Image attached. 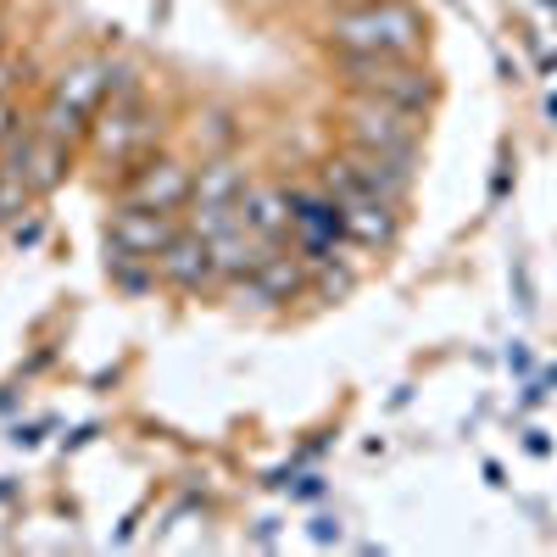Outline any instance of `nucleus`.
Returning a JSON list of instances; mask_svg holds the SVG:
<instances>
[{
    "instance_id": "nucleus-1",
    "label": "nucleus",
    "mask_w": 557,
    "mask_h": 557,
    "mask_svg": "<svg viewBox=\"0 0 557 557\" xmlns=\"http://www.w3.org/2000/svg\"><path fill=\"white\" fill-rule=\"evenodd\" d=\"M312 39L323 57H424L430 12L418 0H368L346 12H318Z\"/></svg>"
},
{
    "instance_id": "nucleus-2",
    "label": "nucleus",
    "mask_w": 557,
    "mask_h": 557,
    "mask_svg": "<svg viewBox=\"0 0 557 557\" xmlns=\"http://www.w3.org/2000/svg\"><path fill=\"white\" fill-rule=\"evenodd\" d=\"M330 73L341 96H374L424 117L441 107V73L424 57H330Z\"/></svg>"
},
{
    "instance_id": "nucleus-3",
    "label": "nucleus",
    "mask_w": 557,
    "mask_h": 557,
    "mask_svg": "<svg viewBox=\"0 0 557 557\" xmlns=\"http://www.w3.org/2000/svg\"><path fill=\"white\" fill-rule=\"evenodd\" d=\"M335 134H341V146L380 151V157H396V162L418 168L430 117L407 112V107H391V101H374V96H341L335 101Z\"/></svg>"
},
{
    "instance_id": "nucleus-4",
    "label": "nucleus",
    "mask_w": 557,
    "mask_h": 557,
    "mask_svg": "<svg viewBox=\"0 0 557 557\" xmlns=\"http://www.w3.org/2000/svg\"><path fill=\"white\" fill-rule=\"evenodd\" d=\"M162 139H168V117L146 96H128V101H107L96 112L84 151L96 162H112V168H134V162H146L151 151H162Z\"/></svg>"
},
{
    "instance_id": "nucleus-5",
    "label": "nucleus",
    "mask_w": 557,
    "mask_h": 557,
    "mask_svg": "<svg viewBox=\"0 0 557 557\" xmlns=\"http://www.w3.org/2000/svg\"><path fill=\"white\" fill-rule=\"evenodd\" d=\"M196 196V168L173 157V151H151L146 162H134L117 173V201L123 207H151V212H184Z\"/></svg>"
},
{
    "instance_id": "nucleus-6",
    "label": "nucleus",
    "mask_w": 557,
    "mask_h": 557,
    "mask_svg": "<svg viewBox=\"0 0 557 557\" xmlns=\"http://www.w3.org/2000/svg\"><path fill=\"white\" fill-rule=\"evenodd\" d=\"M240 296H251L257 307H290L312 296V268L296 246H268V257L257 262V273L246 285H235Z\"/></svg>"
},
{
    "instance_id": "nucleus-7",
    "label": "nucleus",
    "mask_w": 557,
    "mask_h": 557,
    "mask_svg": "<svg viewBox=\"0 0 557 557\" xmlns=\"http://www.w3.org/2000/svg\"><path fill=\"white\" fill-rule=\"evenodd\" d=\"M157 278L168 290H178V296H207V290L223 285V278H218V257H212V246L196 235V228H178V235H173V246L157 257Z\"/></svg>"
},
{
    "instance_id": "nucleus-8",
    "label": "nucleus",
    "mask_w": 557,
    "mask_h": 557,
    "mask_svg": "<svg viewBox=\"0 0 557 557\" xmlns=\"http://www.w3.org/2000/svg\"><path fill=\"white\" fill-rule=\"evenodd\" d=\"M335 151H341V162L351 168V178H357L362 196H374V201L407 212L412 184H418V168H412V162H396V157H380V151H357V146H335Z\"/></svg>"
},
{
    "instance_id": "nucleus-9",
    "label": "nucleus",
    "mask_w": 557,
    "mask_h": 557,
    "mask_svg": "<svg viewBox=\"0 0 557 557\" xmlns=\"http://www.w3.org/2000/svg\"><path fill=\"white\" fill-rule=\"evenodd\" d=\"M184 228V212H151V207H123L112 212L107 223V246H123V251H139V257H162L173 246V235Z\"/></svg>"
},
{
    "instance_id": "nucleus-10",
    "label": "nucleus",
    "mask_w": 557,
    "mask_h": 557,
    "mask_svg": "<svg viewBox=\"0 0 557 557\" xmlns=\"http://www.w3.org/2000/svg\"><path fill=\"white\" fill-rule=\"evenodd\" d=\"M341 218H346V246L362 257H385L401 240V207H385L374 196H346Z\"/></svg>"
},
{
    "instance_id": "nucleus-11",
    "label": "nucleus",
    "mask_w": 557,
    "mask_h": 557,
    "mask_svg": "<svg viewBox=\"0 0 557 557\" xmlns=\"http://www.w3.org/2000/svg\"><path fill=\"white\" fill-rule=\"evenodd\" d=\"M240 218H246V228L262 246H290V235H296V223H290V184L251 178V190L240 201Z\"/></svg>"
},
{
    "instance_id": "nucleus-12",
    "label": "nucleus",
    "mask_w": 557,
    "mask_h": 557,
    "mask_svg": "<svg viewBox=\"0 0 557 557\" xmlns=\"http://www.w3.org/2000/svg\"><path fill=\"white\" fill-rule=\"evenodd\" d=\"M251 190V173L235 151H212L201 168H196V196L190 207H240Z\"/></svg>"
},
{
    "instance_id": "nucleus-13",
    "label": "nucleus",
    "mask_w": 557,
    "mask_h": 557,
    "mask_svg": "<svg viewBox=\"0 0 557 557\" xmlns=\"http://www.w3.org/2000/svg\"><path fill=\"white\" fill-rule=\"evenodd\" d=\"M45 96L67 101L73 112H84L89 123H96V112L107 107V57H78V62H67V67L51 78V89H45Z\"/></svg>"
},
{
    "instance_id": "nucleus-14",
    "label": "nucleus",
    "mask_w": 557,
    "mask_h": 557,
    "mask_svg": "<svg viewBox=\"0 0 557 557\" xmlns=\"http://www.w3.org/2000/svg\"><path fill=\"white\" fill-rule=\"evenodd\" d=\"M207 246H212V257H218V278H223L228 290L246 285V278L257 273V262L268 257V246H262V240L251 235V228H246V218H235L228 228H218V235H212Z\"/></svg>"
},
{
    "instance_id": "nucleus-15",
    "label": "nucleus",
    "mask_w": 557,
    "mask_h": 557,
    "mask_svg": "<svg viewBox=\"0 0 557 557\" xmlns=\"http://www.w3.org/2000/svg\"><path fill=\"white\" fill-rule=\"evenodd\" d=\"M107 278H112V290L128 296V301H146V296L162 285L157 262L139 257V251H123V246H107Z\"/></svg>"
},
{
    "instance_id": "nucleus-16",
    "label": "nucleus",
    "mask_w": 557,
    "mask_h": 557,
    "mask_svg": "<svg viewBox=\"0 0 557 557\" xmlns=\"http://www.w3.org/2000/svg\"><path fill=\"white\" fill-rule=\"evenodd\" d=\"M34 128H39V134H51V139H62V146H84V139H89V117H84V112H73V107H67V101H57V96H45V107H39Z\"/></svg>"
},
{
    "instance_id": "nucleus-17",
    "label": "nucleus",
    "mask_w": 557,
    "mask_h": 557,
    "mask_svg": "<svg viewBox=\"0 0 557 557\" xmlns=\"http://www.w3.org/2000/svg\"><path fill=\"white\" fill-rule=\"evenodd\" d=\"M351 290H357V273L346 268V257L312 268V301H346Z\"/></svg>"
},
{
    "instance_id": "nucleus-18",
    "label": "nucleus",
    "mask_w": 557,
    "mask_h": 557,
    "mask_svg": "<svg viewBox=\"0 0 557 557\" xmlns=\"http://www.w3.org/2000/svg\"><path fill=\"white\" fill-rule=\"evenodd\" d=\"M34 201H39V196L28 190L23 178H12V173H0V223L12 228V223H17L23 212H34Z\"/></svg>"
},
{
    "instance_id": "nucleus-19",
    "label": "nucleus",
    "mask_w": 557,
    "mask_h": 557,
    "mask_svg": "<svg viewBox=\"0 0 557 557\" xmlns=\"http://www.w3.org/2000/svg\"><path fill=\"white\" fill-rule=\"evenodd\" d=\"M34 128V117L23 112V101L17 96H0V146H12L17 134H28Z\"/></svg>"
},
{
    "instance_id": "nucleus-20",
    "label": "nucleus",
    "mask_w": 557,
    "mask_h": 557,
    "mask_svg": "<svg viewBox=\"0 0 557 557\" xmlns=\"http://www.w3.org/2000/svg\"><path fill=\"white\" fill-rule=\"evenodd\" d=\"M23 84H28V57L0 51V96H17Z\"/></svg>"
},
{
    "instance_id": "nucleus-21",
    "label": "nucleus",
    "mask_w": 557,
    "mask_h": 557,
    "mask_svg": "<svg viewBox=\"0 0 557 557\" xmlns=\"http://www.w3.org/2000/svg\"><path fill=\"white\" fill-rule=\"evenodd\" d=\"M45 240V212H23L17 223H12V246L17 251H34Z\"/></svg>"
},
{
    "instance_id": "nucleus-22",
    "label": "nucleus",
    "mask_w": 557,
    "mask_h": 557,
    "mask_svg": "<svg viewBox=\"0 0 557 557\" xmlns=\"http://www.w3.org/2000/svg\"><path fill=\"white\" fill-rule=\"evenodd\" d=\"M307 535H312V546H341V519H330V513H318L312 524H307Z\"/></svg>"
},
{
    "instance_id": "nucleus-23",
    "label": "nucleus",
    "mask_w": 557,
    "mask_h": 557,
    "mask_svg": "<svg viewBox=\"0 0 557 557\" xmlns=\"http://www.w3.org/2000/svg\"><path fill=\"white\" fill-rule=\"evenodd\" d=\"M290 491V502H318L323 491H330V480L323 474H296V485H285Z\"/></svg>"
},
{
    "instance_id": "nucleus-24",
    "label": "nucleus",
    "mask_w": 557,
    "mask_h": 557,
    "mask_svg": "<svg viewBox=\"0 0 557 557\" xmlns=\"http://www.w3.org/2000/svg\"><path fill=\"white\" fill-rule=\"evenodd\" d=\"M45 430H51V418H39V424H17V430H12V446H23V451H28V446H39V441H45Z\"/></svg>"
},
{
    "instance_id": "nucleus-25",
    "label": "nucleus",
    "mask_w": 557,
    "mask_h": 557,
    "mask_svg": "<svg viewBox=\"0 0 557 557\" xmlns=\"http://www.w3.org/2000/svg\"><path fill=\"white\" fill-rule=\"evenodd\" d=\"M507 368H513V374H530V351H524V341L507 346Z\"/></svg>"
},
{
    "instance_id": "nucleus-26",
    "label": "nucleus",
    "mask_w": 557,
    "mask_h": 557,
    "mask_svg": "<svg viewBox=\"0 0 557 557\" xmlns=\"http://www.w3.org/2000/svg\"><path fill=\"white\" fill-rule=\"evenodd\" d=\"M524 451H530V457H546V451H552L546 430H524Z\"/></svg>"
},
{
    "instance_id": "nucleus-27",
    "label": "nucleus",
    "mask_w": 557,
    "mask_h": 557,
    "mask_svg": "<svg viewBox=\"0 0 557 557\" xmlns=\"http://www.w3.org/2000/svg\"><path fill=\"white\" fill-rule=\"evenodd\" d=\"M89 441H96V424H78V430L62 441V451H78V446H89Z\"/></svg>"
},
{
    "instance_id": "nucleus-28",
    "label": "nucleus",
    "mask_w": 557,
    "mask_h": 557,
    "mask_svg": "<svg viewBox=\"0 0 557 557\" xmlns=\"http://www.w3.org/2000/svg\"><path fill=\"white\" fill-rule=\"evenodd\" d=\"M273 541H278V519H262L257 524V546H273Z\"/></svg>"
},
{
    "instance_id": "nucleus-29",
    "label": "nucleus",
    "mask_w": 557,
    "mask_h": 557,
    "mask_svg": "<svg viewBox=\"0 0 557 557\" xmlns=\"http://www.w3.org/2000/svg\"><path fill=\"white\" fill-rule=\"evenodd\" d=\"M318 12H346V7H368V0H312Z\"/></svg>"
},
{
    "instance_id": "nucleus-30",
    "label": "nucleus",
    "mask_w": 557,
    "mask_h": 557,
    "mask_svg": "<svg viewBox=\"0 0 557 557\" xmlns=\"http://www.w3.org/2000/svg\"><path fill=\"white\" fill-rule=\"evenodd\" d=\"M0 51H12V34H7V17H0Z\"/></svg>"
},
{
    "instance_id": "nucleus-31",
    "label": "nucleus",
    "mask_w": 557,
    "mask_h": 557,
    "mask_svg": "<svg viewBox=\"0 0 557 557\" xmlns=\"http://www.w3.org/2000/svg\"><path fill=\"white\" fill-rule=\"evenodd\" d=\"M546 117H552V123H557V96H546Z\"/></svg>"
}]
</instances>
